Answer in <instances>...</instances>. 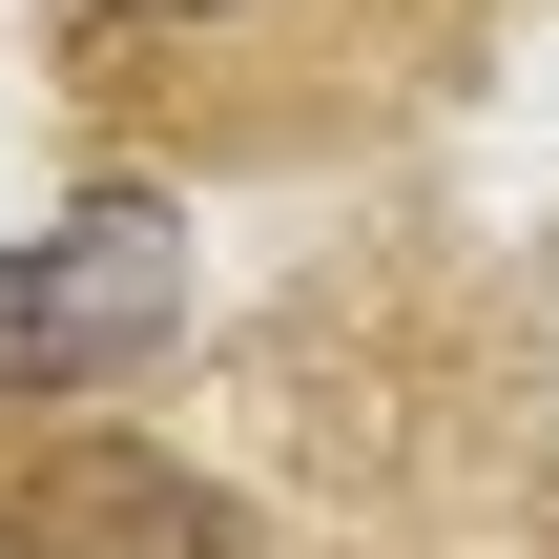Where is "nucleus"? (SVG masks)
Segmentation results:
<instances>
[{"label":"nucleus","instance_id":"nucleus-1","mask_svg":"<svg viewBox=\"0 0 559 559\" xmlns=\"http://www.w3.org/2000/svg\"><path fill=\"white\" fill-rule=\"evenodd\" d=\"M0 332H21V394H104V373H145V353L187 332V228H166V207H83L62 249L0 270Z\"/></svg>","mask_w":559,"mask_h":559},{"label":"nucleus","instance_id":"nucleus-2","mask_svg":"<svg viewBox=\"0 0 559 559\" xmlns=\"http://www.w3.org/2000/svg\"><path fill=\"white\" fill-rule=\"evenodd\" d=\"M0 559H249V519L145 436H41L0 477Z\"/></svg>","mask_w":559,"mask_h":559},{"label":"nucleus","instance_id":"nucleus-3","mask_svg":"<svg viewBox=\"0 0 559 559\" xmlns=\"http://www.w3.org/2000/svg\"><path fill=\"white\" fill-rule=\"evenodd\" d=\"M62 21H83L104 83H166V104H187L207 62H332V83H353V21H373V0H62Z\"/></svg>","mask_w":559,"mask_h":559}]
</instances>
